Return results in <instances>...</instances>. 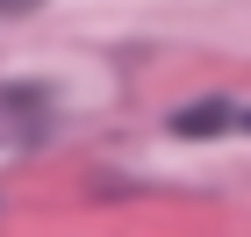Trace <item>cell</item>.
<instances>
[{"mask_svg": "<svg viewBox=\"0 0 251 237\" xmlns=\"http://www.w3.org/2000/svg\"><path fill=\"white\" fill-rule=\"evenodd\" d=\"M223 122H230V108H223V101H201V108H187L173 130L179 137H208V130H223Z\"/></svg>", "mask_w": 251, "mask_h": 237, "instance_id": "6da1fadb", "label": "cell"}, {"mask_svg": "<svg viewBox=\"0 0 251 237\" xmlns=\"http://www.w3.org/2000/svg\"><path fill=\"white\" fill-rule=\"evenodd\" d=\"M7 7H29V0H7Z\"/></svg>", "mask_w": 251, "mask_h": 237, "instance_id": "7a4b0ae2", "label": "cell"}]
</instances>
